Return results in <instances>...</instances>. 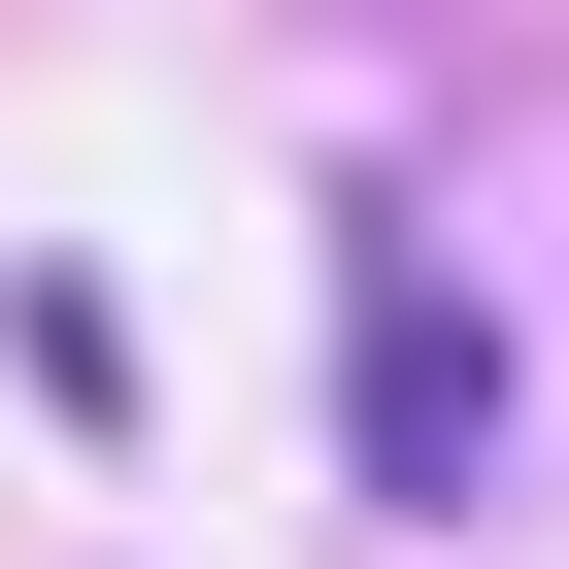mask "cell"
<instances>
[{
	"label": "cell",
	"instance_id": "cell-1",
	"mask_svg": "<svg viewBox=\"0 0 569 569\" xmlns=\"http://www.w3.org/2000/svg\"><path fill=\"white\" fill-rule=\"evenodd\" d=\"M336 402H369V469L436 502V469H469V402H502V336H469V302H369V369H336Z\"/></svg>",
	"mask_w": 569,
	"mask_h": 569
}]
</instances>
